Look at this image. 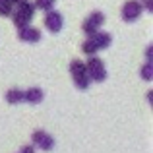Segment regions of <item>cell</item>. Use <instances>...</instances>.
Masks as SVG:
<instances>
[{
    "label": "cell",
    "instance_id": "11",
    "mask_svg": "<svg viewBox=\"0 0 153 153\" xmlns=\"http://www.w3.org/2000/svg\"><path fill=\"white\" fill-rule=\"evenodd\" d=\"M4 99H6L8 105L23 103V89H19V87H10V89L6 91V95H4Z\"/></svg>",
    "mask_w": 153,
    "mask_h": 153
},
{
    "label": "cell",
    "instance_id": "8",
    "mask_svg": "<svg viewBox=\"0 0 153 153\" xmlns=\"http://www.w3.org/2000/svg\"><path fill=\"white\" fill-rule=\"evenodd\" d=\"M45 27L51 31V33H58L64 27V16L56 10L45 12Z\"/></svg>",
    "mask_w": 153,
    "mask_h": 153
},
{
    "label": "cell",
    "instance_id": "5",
    "mask_svg": "<svg viewBox=\"0 0 153 153\" xmlns=\"http://www.w3.org/2000/svg\"><path fill=\"white\" fill-rule=\"evenodd\" d=\"M31 146L35 147V149H41V151H52L54 149V138L49 134V132L45 130H33V134H31Z\"/></svg>",
    "mask_w": 153,
    "mask_h": 153
},
{
    "label": "cell",
    "instance_id": "10",
    "mask_svg": "<svg viewBox=\"0 0 153 153\" xmlns=\"http://www.w3.org/2000/svg\"><path fill=\"white\" fill-rule=\"evenodd\" d=\"M45 99V93H43L41 87H29V89L23 91V103H29V105H39Z\"/></svg>",
    "mask_w": 153,
    "mask_h": 153
},
{
    "label": "cell",
    "instance_id": "14",
    "mask_svg": "<svg viewBox=\"0 0 153 153\" xmlns=\"http://www.w3.org/2000/svg\"><path fill=\"white\" fill-rule=\"evenodd\" d=\"M12 12H14V4L10 0H0V16L2 18H10Z\"/></svg>",
    "mask_w": 153,
    "mask_h": 153
},
{
    "label": "cell",
    "instance_id": "19",
    "mask_svg": "<svg viewBox=\"0 0 153 153\" xmlns=\"http://www.w3.org/2000/svg\"><path fill=\"white\" fill-rule=\"evenodd\" d=\"M12 4H16V6H18V4H22V2H25V0H10Z\"/></svg>",
    "mask_w": 153,
    "mask_h": 153
},
{
    "label": "cell",
    "instance_id": "13",
    "mask_svg": "<svg viewBox=\"0 0 153 153\" xmlns=\"http://www.w3.org/2000/svg\"><path fill=\"white\" fill-rule=\"evenodd\" d=\"M54 4H56V0H35L33 6H35V10L51 12V10H54Z\"/></svg>",
    "mask_w": 153,
    "mask_h": 153
},
{
    "label": "cell",
    "instance_id": "12",
    "mask_svg": "<svg viewBox=\"0 0 153 153\" xmlns=\"http://www.w3.org/2000/svg\"><path fill=\"white\" fill-rule=\"evenodd\" d=\"M82 52H83L85 56H97V52H99V51H97V47H95V43L91 41L89 37H87L85 41L82 43Z\"/></svg>",
    "mask_w": 153,
    "mask_h": 153
},
{
    "label": "cell",
    "instance_id": "4",
    "mask_svg": "<svg viewBox=\"0 0 153 153\" xmlns=\"http://www.w3.org/2000/svg\"><path fill=\"white\" fill-rule=\"evenodd\" d=\"M103 23H105V14H103L101 10H93L85 18V22L82 23V29H83V33H85L87 37H91L93 33L101 31L99 27H103Z\"/></svg>",
    "mask_w": 153,
    "mask_h": 153
},
{
    "label": "cell",
    "instance_id": "3",
    "mask_svg": "<svg viewBox=\"0 0 153 153\" xmlns=\"http://www.w3.org/2000/svg\"><path fill=\"white\" fill-rule=\"evenodd\" d=\"M85 70H87V76H89L91 82L101 83L107 79V68H105V62L99 56H87Z\"/></svg>",
    "mask_w": 153,
    "mask_h": 153
},
{
    "label": "cell",
    "instance_id": "9",
    "mask_svg": "<svg viewBox=\"0 0 153 153\" xmlns=\"http://www.w3.org/2000/svg\"><path fill=\"white\" fill-rule=\"evenodd\" d=\"M89 39L95 43L97 51L108 49V47H111V43H112V35H111V33H107V31H97V33H93Z\"/></svg>",
    "mask_w": 153,
    "mask_h": 153
},
{
    "label": "cell",
    "instance_id": "15",
    "mask_svg": "<svg viewBox=\"0 0 153 153\" xmlns=\"http://www.w3.org/2000/svg\"><path fill=\"white\" fill-rule=\"evenodd\" d=\"M140 74H142V78L146 79V82H151L153 79V62H146L142 66V70H140Z\"/></svg>",
    "mask_w": 153,
    "mask_h": 153
},
{
    "label": "cell",
    "instance_id": "16",
    "mask_svg": "<svg viewBox=\"0 0 153 153\" xmlns=\"http://www.w3.org/2000/svg\"><path fill=\"white\" fill-rule=\"evenodd\" d=\"M142 8H143V12H153V0H143Z\"/></svg>",
    "mask_w": 153,
    "mask_h": 153
},
{
    "label": "cell",
    "instance_id": "1",
    "mask_svg": "<svg viewBox=\"0 0 153 153\" xmlns=\"http://www.w3.org/2000/svg\"><path fill=\"white\" fill-rule=\"evenodd\" d=\"M70 76H72V82H74L76 89L79 91H85L87 87H89L91 79L89 76H87V70H85V62L79 58H74L70 62Z\"/></svg>",
    "mask_w": 153,
    "mask_h": 153
},
{
    "label": "cell",
    "instance_id": "17",
    "mask_svg": "<svg viewBox=\"0 0 153 153\" xmlns=\"http://www.w3.org/2000/svg\"><path fill=\"white\" fill-rule=\"evenodd\" d=\"M151 60H153V45L146 49V62H151Z\"/></svg>",
    "mask_w": 153,
    "mask_h": 153
},
{
    "label": "cell",
    "instance_id": "18",
    "mask_svg": "<svg viewBox=\"0 0 153 153\" xmlns=\"http://www.w3.org/2000/svg\"><path fill=\"white\" fill-rule=\"evenodd\" d=\"M18 153H35V147L33 146H22Z\"/></svg>",
    "mask_w": 153,
    "mask_h": 153
},
{
    "label": "cell",
    "instance_id": "2",
    "mask_svg": "<svg viewBox=\"0 0 153 153\" xmlns=\"http://www.w3.org/2000/svg\"><path fill=\"white\" fill-rule=\"evenodd\" d=\"M10 18H12V22H14L16 27L31 25V19L35 18V6H33V2L25 0V2L18 4V6H16V10L12 12Z\"/></svg>",
    "mask_w": 153,
    "mask_h": 153
},
{
    "label": "cell",
    "instance_id": "7",
    "mask_svg": "<svg viewBox=\"0 0 153 153\" xmlns=\"http://www.w3.org/2000/svg\"><path fill=\"white\" fill-rule=\"evenodd\" d=\"M18 37H19V41H23V43H39L41 41V37H43V33H41V29L39 27H33V25H23V27H18Z\"/></svg>",
    "mask_w": 153,
    "mask_h": 153
},
{
    "label": "cell",
    "instance_id": "6",
    "mask_svg": "<svg viewBox=\"0 0 153 153\" xmlns=\"http://www.w3.org/2000/svg\"><path fill=\"white\" fill-rule=\"evenodd\" d=\"M142 14H143V8H142V2H140V0H128V2H124L122 10H120L122 19L128 22V23L138 22Z\"/></svg>",
    "mask_w": 153,
    "mask_h": 153
}]
</instances>
